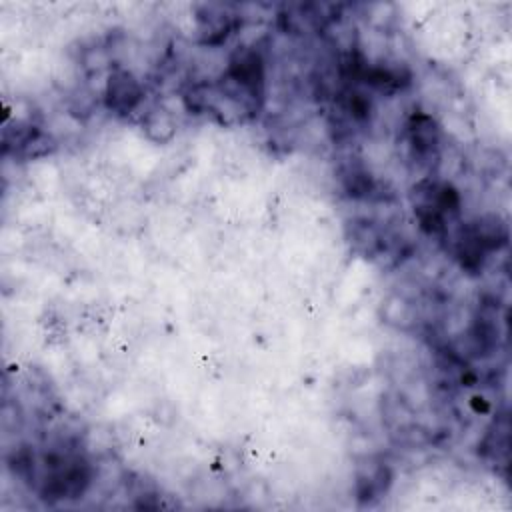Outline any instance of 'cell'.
<instances>
[{
    "mask_svg": "<svg viewBox=\"0 0 512 512\" xmlns=\"http://www.w3.org/2000/svg\"><path fill=\"white\" fill-rule=\"evenodd\" d=\"M44 466L40 494L48 502L78 498L90 484V464L80 454L52 452L44 458Z\"/></svg>",
    "mask_w": 512,
    "mask_h": 512,
    "instance_id": "6da1fadb",
    "label": "cell"
},
{
    "mask_svg": "<svg viewBox=\"0 0 512 512\" xmlns=\"http://www.w3.org/2000/svg\"><path fill=\"white\" fill-rule=\"evenodd\" d=\"M414 214L424 232L440 236L446 232V222L460 210L458 192L446 182L422 180L412 190Z\"/></svg>",
    "mask_w": 512,
    "mask_h": 512,
    "instance_id": "7a4b0ae2",
    "label": "cell"
},
{
    "mask_svg": "<svg viewBox=\"0 0 512 512\" xmlns=\"http://www.w3.org/2000/svg\"><path fill=\"white\" fill-rule=\"evenodd\" d=\"M392 484V470L386 462L366 458L356 468L354 492L360 506H372L388 492Z\"/></svg>",
    "mask_w": 512,
    "mask_h": 512,
    "instance_id": "3957f363",
    "label": "cell"
},
{
    "mask_svg": "<svg viewBox=\"0 0 512 512\" xmlns=\"http://www.w3.org/2000/svg\"><path fill=\"white\" fill-rule=\"evenodd\" d=\"M106 106L114 114H130L142 100L140 82L126 70H114L106 82Z\"/></svg>",
    "mask_w": 512,
    "mask_h": 512,
    "instance_id": "277c9868",
    "label": "cell"
},
{
    "mask_svg": "<svg viewBox=\"0 0 512 512\" xmlns=\"http://www.w3.org/2000/svg\"><path fill=\"white\" fill-rule=\"evenodd\" d=\"M408 142L414 152V156L422 162H430L432 158H438V146H440V130L432 116L428 114H412L408 120Z\"/></svg>",
    "mask_w": 512,
    "mask_h": 512,
    "instance_id": "5b68a950",
    "label": "cell"
},
{
    "mask_svg": "<svg viewBox=\"0 0 512 512\" xmlns=\"http://www.w3.org/2000/svg\"><path fill=\"white\" fill-rule=\"evenodd\" d=\"M238 28L236 14H228L224 6H206L204 14H198V34L202 44H220Z\"/></svg>",
    "mask_w": 512,
    "mask_h": 512,
    "instance_id": "8992f818",
    "label": "cell"
},
{
    "mask_svg": "<svg viewBox=\"0 0 512 512\" xmlns=\"http://www.w3.org/2000/svg\"><path fill=\"white\" fill-rule=\"evenodd\" d=\"M342 182L352 196H368L374 190V182L370 174L358 164H348L342 170Z\"/></svg>",
    "mask_w": 512,
    "mask_h": 512,
    "instance_id": "52a82bcc",
    "label": "cell"
},
{
    "mask_svg": "<svg viewBox=\"0 0 512 512\" xmlns=\"http://www.w3.org/2000/svg\"><path fill=\"white\" fill-rule=\"evenodd\" d=\"M146 132L150 134V138H154L158 142H166L174 134V122L164 112H152L146 118Z\"/></svg>",
    "mask_w": 512,
    "mask_h": 512,
    "instance_id": "ba28073f",
    "label": "cell"
},
{
    "mask_svg": "<svg viewBox=\"0 0 512 512\" xmlns=\"http://www.w3.org/2000/svg\"><path fill=\"white\" fill-rule=\"evenodd\" d=\"M346 112L356 122H366L370 118V100L362 94H350L346 100Z\"/></svg>",
    "mask_w": 512,
    "mask_h": 512,
    "instance_id": "9c48e42d",
    "label": "cell"
}]
</instances>
